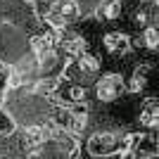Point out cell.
<instances>
[{
  "label": "cell",
  "mask_w": 159,
  "mask_h": 159,
  "mask_svg": "<svg viewBox=\"0 0 159 159\" xmlns=\"http://www.w3.org/2000/svg\"><path fill=\"white\" fill-rule=\"evenodd\" d=\"M88 152L93 157H109V154L119 152V135L109 131L93 133L88 138Z\"/></svg>",
  "instance_id": "6da1fadb"
},
{
  "label": "cell",
  "mask_w": 159,
  "mask_h": 159,
  "mask_svg": "<svg viewBox=\"0 0 159 159\" xmlns=\"http://www.w3.org/2000/svg\"><path fill=\"white\" fill-rule=\"evenodd\" d=\"M121 93H124V76L121 74H107L95 86V95L102 102H114Z\"/></svg>",
  "instance_id": "7a4b0ae2"
},
{
  "label": "cell",
  "mask_w": 159,
  "mask_h": 159,
  "mask_svg": "<svg viewBox=\"0 0 159 159\" xmlns=\"http://www.w3.org/2000/svg\"><path fill=\"white\" fill-rule=\"evenodd\" d=\"M102 45H105L107 52L112 55H128L131 52V38H128L126 33L121 31H107L105 36H102Z\"/></svg>",
  "instance_id": "3957f363"
},
{
  "label": "cell",
  "mask_w": 159,
  "mask_h": 159,
  "mask_svg": "<svg viewBox=\"0 0 159 159\" xmlns=\"http://www.w3.org/2000/svg\"><path fill=\"white\" fill-rule=\"evenodd\" d=\"M76 69H79V74H83V76H95V74L100 71V60L93 52L86 50L81 57H76Z\"/></svg>",
  "instance_id": "277c9868"
},
{
  "label": "cell",
  "mask_w": 159,
  "mask_h": 159,
  "mask_svg": "<svg viewBox=\"0 0 159 159\" xmlns=\"http://www.w3.org/2000/svg\"><path fill=\"white\" fill-rule=\"evenodd\" d=\"M88 50V43L83 36H71L69 40H64V55L69 57V60H76V57H81V55Z\"/></svg>",
  "instance_id": "5b68a950"
},
{
  "label": "cell",
  "mask_w": 159,
  "mask_h": 159,
  "mask_svg": "<svg viewBox=\"0 0 159 159\" xmlns=\"http://www.w3.org/2000/svg\"><path fill=\"white\" fill-rule=\"evenodd\" d=\"M98 14L102 19H119L121 17V0H105L102 5L98 7Z\"/></svg>",
  "instance_id": "8992f818"
},
{
  "label": "cell",
  "mask_w": 159,
  "mask_h": 159,
  "mask_svg": "<svg viewBox=\"0 0 159 159\" xmlns=\"http://www.w3.org/2000/svg\"><path fill=\"white\" fill-rule=\"evenodd\" d=\"M24 140H26L29 147H40L48 140L45 135V126H29L26 133H24Z\"/></svg>",
  "instance_id": "52a82bcc"
},
{
  "label": "cell",
  "mask_w": 159,
  "mask_h": 159,
  "mask_svg": "<svg viewBox=\"0 0 159 159\" xmlns=\"http://www.w3.org/2000/svg\"><path fill=\"white\" fill-rule=\"evenodd\" d=\"M55 10H57V12H60L66 21L79 19V17H81V5L76 2V0H62L60 7H55Z\"/></svg>",
  "instance_id": "ba28073f"
},
{
  "label": "cell",
  "mask_w": 159,
  "mask_h": 159,
  "mask_svg": "<svg viewBox=\"0 0 159 159\" xmlns=\"http://www.w3.org/2000/svg\"><path fill=\"white\" fill-rule=\"evenodd\" d=\"M140 45H145L147 50H157L159 48V26H147L145 31H143Z\"/></svg>",
  "instance_id": "9c48e42d"
},
{
  "label": "cell",
  "mask_w": 159,
  "mask_h": 159,
  "mask_svg": "<svg viewBox=\"0 0 159 159\" xmlns=\"http://www.w3.org/2000/svg\"><path fill=\"white\" fill-rule=\"evenodd\" d=\"M45 24H48L50 29H55V31H64L66 19L57 12V10H50V12H45Z\"/></svg>",
  "instance_id": "30bf717a"
},
{
  "label": "cell",
  "mask_w": 159,
  "mask_h": 159,
  "mask_svg": "<svg viewBox=\"0 0 159 159\" xmlns=\"http://www.w3.org/2000/svg\"><path fill=\"white\" fill-rule=\"evenodd\" d=\"M26 83V71H19V69H12L10 71V79H7V86L10 88H19Z\"/></svg>",
  "instance_id": "8fae6325"
},
{
  "label": "cell",
  "mask_w": 159,
  "mask_h": 159,
  "mask_svg": "<svg viewBox=\"0 0 159 159\" xmlns=\"http://www.w3.org/2000/svg\"><path fill=\"white\" fill-rule=\"evenodd\" d=\"M128 90L131 93H143L145 90V74H133V79L128 81Z\"/></svg>",
  "instance_id": "7c38bea8"
},
{
  "label": "cell",
  "mask_w": 159,
  "mask_h": 159,
  "mask_svg": "<svg viewBox=\"0 0 159 159\" xmlns=\"http://www.w3.org/2000/svg\"><path fill=\"white\" fill-rule=\"evenodd\" d=\"M66 100H69V102H86V88L83 86H71L69 93H66Z\"/></svg>",
  "instance_id": "4fadbf2b"
},
{
  "label": "cell",
  "mask_w": 159,
  "mask_h": 159,
  "mask_svg": "<svg viewBox=\"0 0 159 159\" xmlns=\"http://www.w3.org/2000/svg\"><path fill=\"white\" fill-rule=\"evenodd\" d=\"M154 5H157V7H159V0H154Z\"/></svg>",
  "instance_id": "5bb4252c"
},
{
  "label": "cell",
  "mask_w": 159,
  "mask_h": 159,
  "mask_svg": "<svg viewBox=\"0 0 159 159\" xmlns=\"http://www.w3.org/2000/svg\"><path fill=\"white\" fill-rule=\"evenodd\" d=\"M21 159H31V157H21Z\"/></svg>",
  "instance_id": "9a60e30c"
}]
</instances>
